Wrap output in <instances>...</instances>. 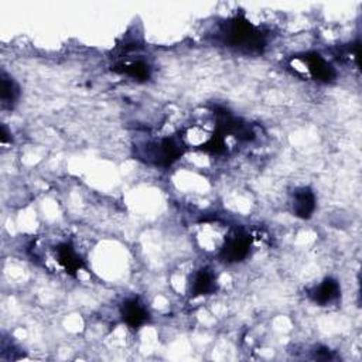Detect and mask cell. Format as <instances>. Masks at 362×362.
<instances>
[{
    "mask_svg": "<svg viewBox=\"0 0 362 362\" xmlns=\"http://www.w3.org/2000/svg\"><path fill=\"white\" fill-rule=\"evenodd\" d=\"M215 291H216V279L214 273L209 269L198 270L191 283V295L194 298L205 296V295L214 293Z\"/></svg>",
    "mask_w": 362,
    "mask_h": 362,
    "instance_id": "9",
    "label": "cell"
},
{
    "mask_svg": "<svg viewBox=\"0 0 362 362\" xmlns=\"http://www.w3.org/2000/svg\"><path fill=\"white\" fill-rule=\"evenodd\" d=\"M115 71L122 72V74H126L127 77H130L133 80H137L140 83L148 81L151 78V74H152L151 67L143 61H136V62H130V64H126V65H122V67H116Z\"/></svg>",
    "mask_w": 362,
    "mask_h": 362,
    "instance_id": "11",
    "label": "cell"
},
{
    "mask_svg": "<svg viewBox=\"0 0 362 362\" xmlns=\"http://www.w3.org/2000/svg\"><path fill=\"white\" fill-rule=\"evenodd\" d=\"M55 256L58 263L71 276H76L84 267V260L78 256L76 249L69 244H60L55 248Z\"/></svg>",
    "mask_w": 362,
    "mask_h": 362,
    "instance_id": "8",
    "label": "cell"
},
{
    "mask_svg": "<svg viewBox=\"0 0 362 362\" xmlns=\"http://www.w3.org/2000/svg\"><path fill=\"white\" fill-rule=\"evenodd\" d=\"M225 137L227 136L221 130L215 129L212 136L204 144H201L200 149L202 152H205V153H209V155H223L227 151V140H225Z\"/></svg>",
    "mask_w": 362,
    "mask_h": 362,
    "instance_id": "12",
    "label": "cell"
},
{
    "mask_svg": "<svg viewBox=\"0 0 362 362\" xmlns=\"http://www.w3.org/2000/svg\"><path fill=\"white\" fill-rule=\"evenodd\" d=\"M221 37L228 47L248 54H259L266 47L265 34L244 16H235L228 20L221 29Z\"/></svg>",
    "mask_w": 362,
    "mask_h": 362,
    "instance_id": "1",
    "label": "cell"
},
{
    "mask_svg": "<svg viewBox=\"0 0 362 362\" xmlns=\"http://www.w3.org/2000/svg\"><path fill=\"white\" fill-rule=\"evenodd\" d=\"M184 152L186 146L183 140L176 136H169L148 144L146 149L143 151V158L155 166L170 167L184 155Z\"/></svg>",
    "mask_w": 362,
    "mask_h": 362,
    "instance_id": "2",
    "label": "cell"
},
{
    "mask_svg": "<svg viewBox=\"0 0 362 362\" xmlns=\"http://www.w3.org/2000/svg\"><path fill=\"white\" fill-rule=\"evenodd\" d=\"M298 58L307 65V69L314 80L320 83H331L335 80V69L319 53H306Z\"/></svg>",
    "mask_w": 362,
    "mask_h": 362,
    "instance_id": "4",
    "label": "cell"
},
{
    "mask_svg": "<svg viewBox=\"0 0 362 362\" xmlns=\"http://www.w3.org/2000/svg\"><path fill=\"white\" fill-rule=\"evenodd\" d=\"M340 295H341L340 283L333 277L324 279L319 286L313 287L309 292L310 299L319 306H327L333 303L340 298Z\"/></svg>",
    "mask_w": 362,
    "mask_h": 362,
    "instance_id": "7",
    "label": "cell"
},
{
    "mask_svg": "<svg viewBox=\"0 0 362 362\" xmlns=\"http://www.w3.org/2000/svg\"><path fill=\"white\" fill-rule=\"evenodd\" d=\"M122 320L132 328H139L149 321V312L137 299L125 300L120 306Z\"/></svg>",
    "mask_w": 362,
    "mask_h": 362,
    "instance_id": "6",
    "label": "cell"
},
{
    "mask_svg": "<svg viewBox=\"0 0 362 362\" xmlns=\"http://www.w3.org/2000/svg\"><path fill=\"white\" fill-rule=\"evenodd\" d=\"M0 99H2L4 108H13L15 102L19 98L20 90L19 85L15 83L13 78H11L6 72L2 74V83H0Z\"/></svg>",
    "mask_w": 362,
    "mask_h": 362,
    "instance_id": "10",
    "label": "cell"
},
{
    "mask_svg": "<svg viewBox=\"0 0 362 362\" xmlns=\"http://www.w3.org/2000/svg\"><path fill=\"white\" fill-rule=\"evenodd\" d=\"M293 214L302 220L312 218L316 211V195L310 187L298 188L292 197Z\"/></svg>",
    "mask_w": 362,
    "mask_h": 362,
    "instance_id": "5",
    "label": "cell"
},
{
    "mask_svg": "<svg viewBox=\"0 0 362 362\" xmlns=\"http://www.w3.org/2000/svg\"><path fill=\"white\" fill-rule=\"evenodd\" d=\"M11 134H9V132H8V129H6V126L5 125H2V129H0V140H2V143L4 144H6L9 140H11V137H9Z\"/></svg>",
    "mask_w": 362,
    "mask_h": 362,
    "instance_id": "14",
    "label": "cell"
},
{
    "mask_svg": "<svg viewBox=\"0 0 362 362\" xmlns=\"http://www.w3.org/2000/svg\"><path fill=\"white\" fill-rule=\"evenodd\" d=\"M314 358H316V359H321V361H328V359H333L334 355H333V352H331L328 348L320 347L319 349H316Z\"/></svg>",
    "mask_w": 362,
    "mask_h": 362,
    "instance_id": "13",
    "label": "cell"
},
{
    "mask_svg": "<svg viewBox=\"0 0 362 362\" xmlns=\"http://www.w3.org/2000/svg\"><path fill=\"white\" fill-rule=\"evenodd\" d=\"M252 246V238L244 231H237L225 239L220 251V259L224 263H238L246 259Z\"/></svg>",
    "mask_w": 362,
    "mask_h": 362,
    "instance_id": "3",
    "label": "cell"
}]
</instances>
